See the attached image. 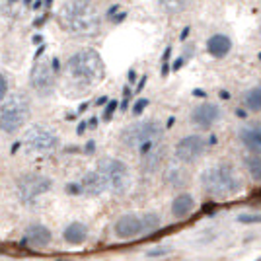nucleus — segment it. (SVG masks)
<instances>
[{
  "mask_svg": "<svg viewBox=\"0 0 261 261\" xmlns=\"http://www.w3.org/2000/svg\"><path fill=\"white\" fill-rule=\"evenodd\" d=\"M32 101L25 94H14L6 98L0 106V130L6 135H14L22 129L30 119Z\"/></svg>",
  "mask_w": 261,
  "mask_h": 261,
  "instance_id": "nucleus-5",
  "label": "nucleus"
},
{
  "mask_svg": "<svg viewBox=\"0 0 261 261\" xmlns=\"http://www.w3.org/2000/svg\"><path fill=\"white\" fill-rule=\"evenodd\" d=\"M174 125H175V117H170V119H168V123H166V127H168V129H172Z\"/></svg>",
  "mask_w": 261,
  "mask_h": 261,
  "instance_id": "nucleus-53",
  "label": "nucleus"
},
{
  "mask_svg": "<svg viewBox=\"0 0 261 261\" xmlns=\"http://www.w3.org/2000/svg\"><path fill=\"white\" fill-rule=\"evenodd\" d=\"M53 2H55V0H43V8H45V12H49V10H51V6H53Z\"/></svg>",
  "mask_w": 261,
  "mask_h": 261,
  "instance_id": "nucleus-50",
  "label": "nucleus"
},
{
  "mask_svg": "<svg viewBox=\"0 0 261 261\" xmlns=\"http://www.w3.org/2000/svg\"><path fill=\"white\" fill-rule=\"evenodd\" d=\"M115 236L121 240H130L137 238L142 234V218L135 213H127V215H121L115 222Z\"/></svg>",
  "mask_w": 261,
  "mask_h": 261,
  "instance_id": "nucleus-12",
  "label": "nucleus"
},
{
  "mask_svg": "<svg viewBox=\"0 0 261 261\" xmlns=\"http://www.w3.org/2000/svg\"><path fill=\"white\" fill-rule=\"evenodd\" d=\"M207 146H208V142L205 137H201V135H187V137L177 141V144H175V148H174V154L179 162L193 164L205 154Z\"/></svg>",
  "mask_w": 261,
  "mask_h": 261,
  "instance_id": "nucleus-10",
  "label": "nucleus"
},
{
  "mask_svg": "<svg viewBox=\"0 0 261 261\" xmlns=\"http://www.w3.org/2000/svg\"><path fill=\"white\" fill-rule=\"evenodd\" d=\"M193 55H195V49L193 47H189V49H185L184 53H181V57H177L174 61V65H172V72H177V70H181L191 59H193Z\"/></svg>",
  "mask_w": 261,
  "mask_h": 261,
  "instance_id": "nucleus-26",
  "label": "nucleus"
},
{
  "mask_svg": "<svg viewBox=\"0 0 261 261\" xmlns=\"http://www.w3.org/2000/svg\"><path fill=\"white\" fill-rule=\"evenodd\" d=\"M164 139V127L160 121L146 119L139 123H130L129 127L121 130L119 141L127 148L137 150L139 156H146L154 146H158Z\"/></svg>",
  "mask_w": 261,
  "mask_h": 261,
  "instance_id": "nucleus-2",
  "label": "nucleus"
},
{
  "mask_svg": "<svg viewBox=\"0 0 261 261\" xmlns=\"http://www.w3.org/2000/svg\"><path fill=\"white\" fill-rule=\"evenodd\" d=\"M189 33H191V28L187 25V28H184V30H181V33H179V41H185V39L189 37Z\"/></svg>",
  "mask_w": 261,
  "mask_h": 261,
  "instance_id": "nucleus-42",
  "label": "nucleus"
},
{
  "mask_svg": "<svg viewBox=\"0 0 261 261\" xmlns=\"http://www.w3.org/2000/svg\"><path fill=\"white\" fill-rule=\"evenodd\" d=\"M20 146H22V142H14V144L10 146V152H12V154H16L18 150H20Z\"/></svg>",
  "mask_w": 261,
  "mask_h": 261,
  "instance_id": "nucleus-49",
  "label": "nucleus"
},
{
  "mask_svg": "<svg viewBox=\"0 0 261 261\" xmlns=\"http://www.w3.org/2000/svg\"><path fill=\"white\" fill-rule=\"evenodd\" d=\"M51 66H53V70H55V72H59V70H61V61H59V59L55 57L53 61H51Z\"/></svg>",
  "mask_w": 261,
  "mask_h": 261,
  "instance_id": "nucleus-46",
  "label": "nucleus"
},
{
  "mask_svg": "<svg viewBox=\"0 0 261 261\" xmlns=\"http://www.w3.org/2000/svg\"><path fill=\"white\" fill-rule=\"evenodd\" d=\"M148 103H150V99L148 98L137 99V101H135V106H133V113H135V115H141L142 111L148 108Z\"/></svg>",
  "mask_w": 261,
  "mask_h": 261,
  "instance_id": "nucleus-30",
  "label": "nucleus"
},
{
  "mask_svg": "<svg viewBox=\"0 0 261 261\" xmlns=\"http://www.w3.org/2000/svg\"><path fill=\"white\" fill-rule=\"evenodd\" d=\"M240 142L250 150L251 154H261V127L259 125H251L240 129Z\"/></svg>",
  "mask_w": 261,
  "mask_h": 261,
  "instance_id": "nucleus-17",
  "label": "nucleus"
},
{
  "mask_svg": "<svg viewBox=\"0 0 261 261\" xmlns=\"http://www.w3.org/2000/svg\"><path fill=\"white\" fill-rule=\"evenodd\" d=\"M39 8H43V0H33L32 10H39Z\"/></svg>",
  "mask_w": 261,
  "mask_h": 261,
  "instance_id": "nucleus-48",
  "label": "nucleus"
},
{
  "mask_svg": "<svg viewBox=\"0 0 261 261\" xmlns=\"http://www.w3.org/2000/svg\"><path fill=\"white\" fill-rule=\"evenodd\" d=\"M94 150H96V141H88L86 146H84V152H86V154H92Z\"/></svg>",
  "mask_w": 261,
  "mask_h": 261,
  "instance_id": "nucleus-40",
  "label": "nucleus"
},
{
  "mask_svg": "<svg viewBox=\"0 0 261 261\" xmlns=\"http://www.w3.org/2000/svg\"><path fill=\"white\" fill-rule=\"evenodd\" d=\"M32 43L37 45V47H39V45H43V35H41V33H35V35L32 37Z\"/></svg>",
  "mask_w": 261,
  "mask_h": 261,
  "instance_id": "nucleus-41",
  "label": "nucleus"
},
{
  "mask_svg": "<svg viewBox=\"0 0 261 261\" xmlns=\"http://www.w3.org/2000/svg\"><path fill=\"white\" fill-rule=\"evenodd\" d=\"M218 119H220V108L211 101H205L191 111V123L203 130L211 129Z\"/></svg>",
  "mask_w": 261,
  "mask_h": 261,
  "instance_id": "nucleus-11",
  "label": "nucleus"
},
{
  "mask_svg": "<svg viewBox=\"0 0 261 261\" xmlns=\"http://www.w3.org/2000/svg\"><path fill=\"white\" fill-rule=\"evenodd\" d=\"M23 144L37 154H51L59 148L61 139L57 137V133L51 130L45 125H32L23 135Z\"/></svg>",
  "mask_w": 261,
  "mask_h": 261,
  "instance_id": "nucleus-7",
  "label": "nucleus"
},
{
  "mask_svg": "<svg viewBox=\"0 0 261 261\" xmlns=\"http://www.w3.org/2000/svg\"><path fill=\"white\" fill-rule=\"evenodd\" d=\"M22 2H23V6H30V8H32L33 0H22Z\"/></svg>",
  "mask_w": 261,
  "mask_h": 261,
  "instance_id": "nucleus-55",
  "label": "nucleus"
},
{
  "mask_svg": "<svg viewBox=\"0 0 261 261\" xmlns=\"http://www.w3.org/2000/svg\"><path fill=\"white\" fill-rule=\"evenodd\" d=\"M191 0H158V6L162 8L164 14L168 16H177L189 6Z\"/></svg>",
  "mask_w": 261,
  "mask_h": 261,
  "instance_id": "nucleus-21",
  "label": "nucleus"
},
{
  "mask_svg": "<svg viewBox=\"0 0 261 261\" xmlns=\"http://www.w3.org/2000/svg\"><path fill=\"white\" fill-rule=\"evenodd\" d=\"M49 20H51V12H45V14H41L39 18H35V20H33L32 25H33V28H41V25H43V23H47Z\"/></svg>",
  "mask_w": 261,
  "mask_h": 261,
  "instance_id": "nucleus-33",
  "label": "nucleus"
},
{
  "mask_svg": "<svg viewBox=\"0 0 261 261\" xmlns=\"http://www.w3.org/2000/svg\"><path fill=\"white\" fill-rule=\"evenodd\" d=\"M66 70L76 82L92 84L103 76V61L94 49H80L66 61Z\"/></svg>",
  "mask_w": 261,
  "mask_h": 261,
  "instance_id": "nucleus-4",
  "label": "nucleus"
},
{
  "mask_svg": "<svg viewBox=\"0 0 261 261\" xmlns=\"http://www.w3.org/2000/svg\"><path fill=\"white\" fill-rule=\"evenodd\" d=\"M172 51H174V47L168 45L162 53V66H160V74H162V78H166L170 72H172Z\"/></svg>",
  "mask_w": 261,
  "mask_h": 261,
  "instance_id": "nucleus-25",
  "label": "nucleus"
},
{
  "mask_svg": "<svg viewBox=\"0 0 261 261\" xmlns=\"http://www.w3.org/2000/svg\"><path fill=\"white\" fill-rule=\"evenodd\" d=\"M117 12H119V6H117V4H113V6H111V8H108V12H106V18H108V20H109V18H113Z\"/></svg>",
  "mask_w": 261,
  "mask_h": 261,
  "instance_id": "nucleus-38",
  "label": "nucleus"
},
{
  "mask_svg": "<svg viewBox=\"0 0 261 261\" xmlns=\"http://www.w3.org/2000/svg\"><path fill=\"white\" fill-rule=\"evenodd\" d=\"M8 96V80L4 74H0V101H4Z\"/></svg>",
  "mask_w": 261,
  "mask_h": 261,
  "instance_id": "nucleus-32",
  "label": "nucleus"
},
{
  "mask_svg": "<svg viewBox=\"0 0 261 261\" xmlns=\"http://www.w3.org/2000/svg\"><path fill=\"white\" fill-rule=\"evenodd\" d=\"M125 20H127V12H121V10L117 12L113 18H109V22L111 23H121V22H125Z\"/></svg>",
  "mask_w": 261,
  "mask_h": 261,
  "instance_id": "nucleus-35",
  "label": "nucleus"
},
{
  "mask_svg": "<svg viewBox=\"0 0 261 261\" xmlns=\"http://www.w3.org/2000/svg\"><path fill=\"white\" fill-rule=\"evenodd\" d=\"M170 251H172V248H166V246L154 248V250L148 251V257H160V255H166V253H170Z\"/></svg>",
  "mask_w": 261,
  "mask_h": 261,
  "instance_id": "nucleus-34",
  "label": "nucleus"
},
{
  "mask_svg": "<svg viewBox=\"0 0 261 261\" xmlns=\"http://www.w3.org/2000/svg\"><path fill=\"white\" fill-rule=\"evenodd\" d=\"M59 23L80 37H92L101 32V16L90 0H66L59 12Z\"/></svg>",
  "mask_w": 261,
  "mask_h": 261,
  "instance_id": "nucleus-1",
  "label": "nucleus"
},
{
  "mask_svg": "<svg viewBox=\"0 0 261 261\" xmlns=\"http://www.w3.org/2000/svg\"><path fill=\"white\" fill-rule=\"evenodd\" d=\"M57 261H68V259H57Z\"/></svg>",
  "mask_w": 261,
  "mask_h": 261,
  "instance_id": "nucleus-57",
  "label": "nucleus"
},
{
  "mask_svg": "<svg viewBox=\"0 0 261 261\" xmlns=\"http://www.w3.org/2000/svg\"><path fill=\"white\" fill-rule=\"evenodd\" d=\"M86 129H88V121H80V123L76 125V135L78 137H80V135H84Z\"/></svg>",
  "mask_w": 261,
  "mask_h": 261,
  "instance_id": "nucleus-37",
  "label": "nucleus"
},
{
  "mask_svg": "<svg viewBox=\"0 0 261 261\" xmlns=\"http://www.w3.org/2000/svg\"><path fill=\"white\" fill-rule=\"evenodd\" d=\"M257 57H259V61H261V53H259V55H257Z\"/></svg>",
  "mask_w": 261,
  "mask_h": 261,
  "instance_id": "nucleus-58",
  "label": "nucleus"
},
{
  "mask_svg": "<svg viewBox=\"0 0 261 261\" xmlns=\"http://www.w3.org/2000/svg\"><path fill=\"white\" fill-rule=\"evenodd\" d=\"M244 103H246L248 111L259 113L261 111V86L250 88V90L244 94Z\"/></svg>",
  "mask_w": 261,
  "mask_h": 261,
  "instance_id": "nucleus-22",
  "label": "nucleus"
},
{
  "mask_svg": "<svg viewBox=\"0 0 261 261\" xmlns=\"http://www.w3.org/2000/svg\"><path fill=\"white\" fill-rule=\"evenodd\" d=\"M51 240H53L51 230L47 228L45 224H37V222H35V224H32V226H28V228H25L22 244L23 246H28V248L41 250V248H47V246L51 244Z\"/></svg>",
  "mask_w": 261,
  "mask_h": 261,
  "instance_id": "nucleus-13",
  "label": "nucleus"
},
{
  "mask_svg": "<svg viewBox=\"0 0 261 261\" xmlns=\"http://www.w3.org/2000/svg\"><path fill=\"white\" fill-rule=\"evenodd\" d=\"M96 106H108V98L103 96V98H99L98 101H96Z\"/></svg>",
  "mask_w": 261,
  "mask_h": 261,
  "instance_id": "nucleus-52",
  "label": "nucleus"
},
{
  "mask_svg": "<svg viewBox=\"0 0 261 261\" xmlns=\"http://www.w3.org/2000/svg\"><path fill=\"white\" fill-rule=\"evenodd\" d=\"M53 187V179L43 174H25L18 179L16 189H18V197L23 203H33L35 199L49 193Z\"/></svg>",
  "mask_w": 261,
  "mask_h": 261,
  "instance_id": "nucleus-9",
  "label": "nucleus"
},
{
  "mask_svg": "<svg viewBox=\"0 0 261 261\" xmlns=\"http://www.w3.org/2000/svg\"><path fill=\"white\" fill-rule=\"evenodd\" d=\"M141 218H142V234H150V232L160 228V224H162L160 215H156V213H146Z\"/></svg>",
  "mask_w": 261,
  "mask_h": 261,
  "instance_id": "nucleus-24",
  "label": "nucleus"
},
{
  "mask_svg": "<svg viewBox=\"0 0 261 261\" xmlns=\"http://www.w3.org/2000/svg\"><path fill=\"white\" fill-rule=\"evenodd\" d=\"M236 115H238V117H246V115H248V113H246V111H244V109H236Z\"/></svg>",
  "mask_w": 261,
  "mask_h": 261,
  "instance_id": "nucleus-54",
  "label": "nucleus"
},
{
  "mask_svg": "<svg viewBox=\"0 0 261 261\" xmlns=\"http://www.w3.org/2000/svg\"><path fill=\"white\" fill-rule=\"evenodd\" d=\"M88 108H90V101H84L82 106H78L76 113H78V115H80V113H84V111H88Z\"/></svg>",
  "mask_w": 261,
  "mask_h": 261,
  "instance_id": "nucleus-47",
  "label": "nucleus"
},
{
  "mask_svg": "<svg viewBox=\"0 0 261 261\" xmlns=\"http://www.w3.org/2000/svg\"><path fill=\"white\" fill-rule=\"evenodd\" d=\"M96 170L106 179L108 191H111L113 195L123 197L130 191V187H133V175H130L129 166L123 162V160H119V158H101Z\"/></svg>",
  "mask_w": 261,
  "mask_h": 261,
  "instance_id": "nucleus-6",
  "label": "nucleus"
},
{
  "mask_svg": "<svg viewBox=\"0 0 261 261\" xmlns=\"http://www.w3.org/2000/svg\"><path fill=\"white\" fill-rule=\"evenodd\" d=\"M117 109H119V101H117V99H109L108 106L103 108V115H101V119L109 123V121L113 119V115H115V111H117Z\"/></svg>",
  "mask_w": 261,
  "mask_h": 261,
  "instance_id": "nucleus-27",
  "label": "nucleus"
},
{
  "mask_svg": "<svg viewBox=\"0 0 261 261\" xmlns=\"http://www.w3.org/2000/svg\"><path fill=\"white\" fill-rule=\"evenodd\" d=\"M164 184L170 189H184L189 184V174L179 166H168L164 172Z\"/></svg>",
  "mask_w": 261,
  "mask_h": 261,
  "instance_id": "nucleus-18",
  "label": "nucleus"
},
{
  "mask_svg": "<svg viewBox=\"0 0 261 261\" xmlns=\"http://www.w3.org/2000/svg\"><path fill=\"white\" fill-rule=\"evenodd\" d=\"M6 2H8V4H10V6H12V4H16L18 0H6Z\"/></svg>",
  "mask_w": 261,
  "mask_h": 261,
  "instance_id": "nucleus-56",
  "label": "nucleus"
},
{
  "mask_svg": "<svg viewBox=\"0 0 261 261\" xmlns=\"http://www.w3.org/2000/svg\"><path fill=\"white\" fill-rule=\"evenodd\" d=\"M207 53L215 59H224L232 51V39L226 33H215L207 39Z\"/></svg>",
  "mask_w": 261,
  "mask_h": 261,
  "instance_id": "nucleus-16",
  "label": "nucleus"
},
{
  "mask_svg": "<svg viewBox=\"0 0 261 261\" xmlns=\"http://www.w3.org/2000/svg\"><path fill=\"white\" fill-rule=\"evenodd\" d=\"M146 82H148V76H141L139 84H137V90H135V94H141L142 90H144V86H146Z\"/></svg>",
  "mask_w": 261,
  "mask_h": 261,
  "instance_id": "nucleus-36",
  "label": "nucleus"
},
{
  "mask_svg": "<svg viewBox=\"0 0 261 261\" xmlns=\"http://www.w3.org/2000/svg\"><path fill=\"white\" fill-rule=\"evenodd\" d=\"M201 187L211 197H230L242 189V179L230 164H217L201 174Z\"/></svg>",
  "mask_w": 261,
  "mask_h": 261,
  "instance_id": "nucleus-3",
  "label": "nucleus"
},
{
  "mask_svg": "<svg viewBox=\"0 0 261 261\" xmlns=\"http://www.w3.org/2000/svg\"><path fill=\"white\" fill-rule=\"evenodd\" d=\"M63 238H65L66 244H70V246H80V244H84L88 240V226L84 222H70L65 230H63Z\"/></svg>",
  "mask_w": 261,
  "mask_h": 261,
  "instance_id": "nucleus-20",
  "label": "nucleus"
},
{
  "mask_svg": "<svg viewBox=\"0 0 261 261\" xmlns=\"http://www.w3.org/2000/svg\"><path fill=\"white\" fill-rule=\"evenodd\" d=\"M238 222H242V224H259L261 213H255V215H240Z\"/></svg>",
  "mask_w": 261,
  "mask_h": 261,
  "instance_id": "nucleus-28",
  "label": "nucleus"
},
{
  "mask_svg": "<svg viewBox=\"0 0 261 261\" xmlns=\"http://www.w3.org/2000/svg\"><path fill=\"white\" fill-rule=\"evenodd\" d=\"M246 170L253 181L261 184V156L259 154H253V156H248L246 158Z\"/></svg>",
  "mask_w": 261,
  "mask_h": 261,
  "instance_id": "nucleus-23",
  "label": "nucleus"
},
{
  "mask_svg": "<svg viewBox=\"0 0 261 261\" xmlns=\"http://www.w3.org/2000/svg\"><path fill=\"white\" fill-rule=\"evenodd\" d=\"M193 96H195V98H207V92L201 90V88H195V90H193Z\"/></svg>",
  "mask_w": 261,
  "mask_h": 261,
  "instance_id": "nucleus-44",
  "label": "nucleus"
},
{
  "mask_svg": "<svg viewBox=\"0 0 261 261\" xmlns=\"http://www.w3.org/2000/svg\"><path fill=\"white\" fill-rule=\"evenodd\" d=\"M66 193H68V195H84L82 184H80V181H72V184H68L66 185Z\"/></svg>",
  "mask_w": 261,
  "mask_h": 261,
  "instance_id": "nucleus-31",
  "label": "nucleus"
},
{
  "mask_svg": "<svg viewBox=\"0 0 261 261\" xmlns=\"http://www.w3.org/2000/svg\"><path fill=\"white\" fill-rule=\"evenodd\" d=\"M164 158H166V146L160 142V144H158V146H154L152 150L146 154V156H142V158H141L142 174H146V175L156 174V172L162 168Z\"/></svg>",
  "mask_w": 261,
  "mask_h": 261,
  "instance_id": "nucleus-15",
  "label": "nucleus"
},
{
  "mask_svg": "<svg viewBox=\"0 0 261 261\" xmlns=\"http://www.w3.org/2000/svg\"><path fill=\"white\" fill-rule=\"evenodd\" d=\"M193 208H195V199H193V195H189V193H179V195L172 201L170 211H172V217L174 218H185L193 213Z\"/></svg>",
  "mask_w": 261,
  "mask_h": 261,
  "instance_id": "nucleus-19",
  "label": "nucleus"
},
{
  "mask_svg": "<svg viewBox=\"0 0 261 261\" xmlns=\"http://www.w3.org/2000/svg\"><path fill=\"white\" fill-rule=\"evenodd\" d=\"M30 86L41 98L53 96L55 88H57V72L51 66V61H35L30 72Z\"/></svg>",
  "mask_w": 261,
  "mask_h": 261,
  "instance_id": "nucleus-8",
  "label": "nucleus"
},
{
  "mask_svg": "<svg viewBox=\"0 0 261 261\" xmlns=\"http://www.w3.org/2000/svg\"><path fill=\"white\" fill-rule=\"evenodd\" d=\"M82 184V189H84V195L88 197H99L101 193L108 191V185H106V179L101 177L98 170H90L84 174V177L80 179Z\"/></svg>",
  "mask_w": 261,
  "mask_h": 261,
  "instance_id": "nucleus-14",
  "label": "nucleus"
},
{
  "mask_svg": "<svg viewBox=\"0 0 261 261\" xmlns=\"http://www.w3.org/2000/svg\"><path fill=\"white\" fill-rule=\"evenodd\" d=\"M130 98H133V90H130L129 86H125V88H123V101L119 103V109H121V111H127V109H129Z\"/></svg>",
  "mask_w": 261,
  "mask_h": 261,
  "instance_id": "nucleus-29",
  "label": "nucleus"
},
{
  "mask_svg": "<svg viewBox=\"0 0 261 261\" xmlns=\"http://www.w3.org/2000/svg\"><path fill=\"white\" fill-rule=\"evenodd\" d=\"M127 80H129V84H135L137 80H139V76H137V70L135 68H130L129 74H127Z\"/></svg>",
  "mask_w": 261,
  "mask_h": 261,
  "instance_id": "nucleus-39",
  "label": "nucleus"
},
{
  "mask_svg": "<svg viewBox=\"0 0 261 261\" xmlns=\"http://www.w3.org/2000/svg\"><path fill=\"white\" fill-rule=\"evenodd\" d=\"M88 129H98V117H90L88 119Z\"/></svg>",
  "mask_w": 261,
  "mask_h": 261,
  "instance_id": "nucleus-45",
  "label": "nucleus"
},
{
  "mask_svg": "<svg viewBox=\"0 0 261 261\" xmlns=\"http://www.w3.org/2000/svg\"><path fill=\"white\" fill-rule=\"evenodd\" d=\"M218 96H220L222 99H230V92H226V90H220V92H218Z\"/></svg>",
  "mask_w": 261,
  "mask_h": 261,
  "instance_id": "nucleus-51",
  "label": "nucleus"
},
{
  "mask_svg": "<svg viewBox=\"0 0 261 261\" xmlns=\"http://www.w3.org/2000/svg\"><path fill=\"white\" fill-rule=\"evenodd\" d=\"M45 49H47V45H39V47H37V51H35V57H33V61H39V57H41V55H43V51Z\"/></svg>",
  "mask_w": 261,
  "mask_h": 261,
  "instance_id": "nucleus-43",
  "label": "nucleus"
}]
</instances>
